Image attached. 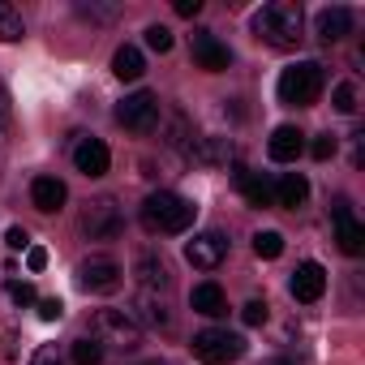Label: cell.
<instances>
[{
  "mask_svg": "<svg viewBox=\"0 0 365 365\" xmlns=\"http://www.w3.org/2000/svg\"><path fill=\"white\" fill-rule=\"evenodd\" d=\"M150 365H159V361H150Z\"/></svg>",
  "mask_w": 365,
  "mask_h": 365,
  "instance_id": "f35d334b",
  "label": "cell"
},
{
  "mask_svg": "<svg viewBox=\"0 0 365 365\" xmlns=\"http://www.w3.org/2000/svg\"><path fill=\"white\" fill-rule=\"evenodd\" d=\"M112 73H116L120 82H138V78L146 73V61H142V52H138L133 43L116 48V56H112Z\"/></svg>",
  "mask_w": 365,
  "mask_h": 365,
  "instance_id": "44dd1931",
  "label": "cell"
},
{
  "mask_svg": "<svg viewBox=\"0 0 365 365\" xmlns=\"http://www.w3.org/2000/svg\"><path fill=\"white\" fill-rule=\"evenodd\" d=\"M288 288H292V297L305 301V305L318 301V297L327 292V271H322V262H301V267L292 271V284H288Z\"/></svg>",
  "mask_w": 365,
  "mask_h": 365,
  "instance_id": "7c38bea8",
  "label": "cell"
},
{
  "mask_svg": "<svg viewBox=\"0 0 365 365\" xmlns=\"http://www.w3.org/2000/svg\"><path fill=\"white\" fill-rule=\"evenodd\" d=\"M146 48L150 52H172V31L168 26H146Z\"/></svg>",
  "mask_w": 365,
  "mask_h": 365,
  "instance_id": "f1b7e54d",
  "label": "cell"
},
{
  "mask_svg": "<svg viewBox=\"0 0 365 365\" xmlns=\"http://www.w3.org/2000/svg\"><path fill=\"white\" fill-rule=\"evenodd\" d=\"M335 146H339V142H335V133H318V138H314V146H309V155L322 163V159H331V155H335Z\"/></svg>",
  "mask_w": 365,
  "mask_h": 365,
  "instance_id": "f546056e",
  "label": "cell"
},
{
  "mask_svg": "<svg viewBox=\"0 0 365 365\" xmlns=\"http://www.w3.org/2000/svg\"><path fill=\"white\" fill-rule=\"evenodd\" d=\"M331 215H335V241H339V250H344V254H361V250H365V228L352 220V207L339 198V202L331 207Z\"/></svg>",
  "mask_w": 365,
  "mask_h": 365,
  "instance_id": "8fae6325",
  "label": "cell"
},
{
  "mask_svg": "<svg viewBox=\"0 0 365 365\" xmlns=\"http://www.w3.org/2000/svg\"><path fill=\"white\" fill-rule=\"evenodd\" d=\"M232 180H237V190L245 194V202L250 207H271L275 202V194H271V185H267V180L258 176V172H250V168H232Z\"/></svg>",
  "mask_w": 365,
  "mask_h": 365,
  "instance_id": "2e32d148",
  "label": "cell"
},
{
  "mask_svg": "<svg viewBox=\"0 0 365 365\" xmlns=\"http://www.w3.org/2000/svg\"><path fill=\"white\" fill-rule=\"evenodd\" d=\"M5 245H9V250H26V245H31L26 228H9V232H5Z\"/></svg>",
  "mask_w": 365,
  "mask_h": 365,
  "instance_id": "d590c367",
  "label": "cell"
},
{
  "mask_svg": "<svg viewBox=\"0 0 365 365\" xmlns=\"http://www.w3.org/2000/svg\"><path fill=\"white\" fill-rule=\"evenodd\" d=\"M322 86H327L322 65H318V61H297V65H288V69L279 73L275 95H279V103H288V108H309V103H318Z\"/></svg>",
  "mask_w": 365,
  "mask_h": 365,
  "instance_id": "3957f363",
  "label": "cell"
},
{
  "mask_svg": "<svg viewBox=\"0 0 365 365\" xmlns=\"http://www.w3.org/2000/svg\"><path fill=\"white\" fill-rule=\"evenodd\" d=\"M22 35H26L22 14H18L14 5H5V0H0V43H18Z\"/></svg>",
  "mask_w": 365,
  "mask_h": 365,
  "instance_id": "603a6c76",
  "label": "cell"
},
{
  "mask_svg": "<svg viewBox=\"0 0 365 365\" xmlns=\"http://www.w3.org/2000/svg\"><path fill=\"white\" fill-rule=\"evenodd\" d=\"M271 194H275L279 207L297 211V207H305V198H309V180H305L301 172H284V176H279V185H275Z\"/></svg>",
  "mask_w": 365,
  "mask_h": 365,
  "instance_id": "d6986e66",
  "label": "cell"
},
{
  "mask_svg": "<svg viewBox=\"0 0 365 365\" xmlns=\"http://www.w3.org/2000/svg\"><path fill=\"white\" fill-rule=\"evenodd\" d=\"M9 297H14L18 305H35V288H31V284H18V279H14V284H9Z\"/></svg>",
  "mask_w": 365,
  "mask_h": 365,
  "instance_id": "d6a6232c",
  "label": "cell"
},
{
  "mask_svg": "<svg viewBox=\"0 0 365 365\" xmlns=\"http://www.w3.org/2000/svg\"><path fill=\"white\" fill-rule=\"evenodd\" d=\"M301 150H305V133H301L297 125H279V129L271 133V142H267V155H271L275 163H297Z\"/></svg>",
  "mask_w": 365,
  "mask_h": 365,
  "instance_id": "4fadbf2b",
  "label": "cell"
},
{
  "mask_svg": "<svg viewBox=\"0 0 365 365\" xmlns=\"http://www.w3.org/2000/svg\"><path fill=\"white\" fill-rule=\"evenodd\" d=\"M138 309H142V318H146L150 327H168V322H172L168 305H163V301H159L155 292H142V297H138Z\"/></svg>",
  "mask_w": 365,
  "mask_h": 365,
  "instance_id": "d4e9b609",
  "label": "cell"
},
{
  "mask_svg": "<svg viewBox=\"0 0 365 365\" xmlns=\"http://www.w3.org/2000/svg\"><path fill=\"white\" fill-rule=\"evenodd\" d=\"M61 314H65V301H61V297H43V301H39V318H43V322H56Z\"/></svg>",
  "mask_w": 365,
  "mask_h": 365,
  "instance_id": "1f68e13d",
  "label": "cell"
},
{
  "mask_svg": "<svg viewBox=\"0 0 365 365\" xmlns=\"http://www.w3.org/2000/svg\"><path fill=\"white\" fill-rule=\"evenodd\" d=\"M5 112H9V91L0 86V116H5Z\"/></svg>",
  "mask_w": 365,
  "mask_h": 365,
  "instance_id": "74e56055",
  "label": "cell"
},
{
  "mask_svg": "<svg viewBox=\"0 0 365 365\" xmlns=\"http://www.w3.org/2000/svg\"><path fill=\"white\" fill-rule=\"evenodd\" d=\"M35 365H61V361H56V352H52V348H43V352L35 356Z\"/></svg>",
  "mask_w": 365,
  "mask_h": 365,
  "instance_id": "8d00e7d4",
  "label": "cell"
},
{
  "mask_svg": "<svg viewBox=\"0 0 365 365\" xmlns=\"http://www.w3.org/2000/svg\"><path fill=\"white\" fill-rule=\"evenodd\" d=\"M241 318H245L250 327H262V322L271 318V305H267V301H250V305L241 309Z\"/></svg>",
  "mask_w": 365,
  "mask_h": 365,
  "instance_id": "4dcf8cb0",
  "label": "cell"
},
{
  "mask_svg": "<svg viewBox=\"0 0 365 365\" xmlns=\"http://www.w3.org/2000/svg\"><path fill=\"white\" fill-rule=\"evenodd\" d=\"M133 275L142 279V288H146V292H155V288H168V284H172L168 262H163V258H155V254H142V258L133 262Z\"/></svg>",
  "mask_w": 365,
  "mask_h": 365,
  "instance_id": "ffe728a7",
  "label": "cell"
},
{
  "mask_svg": "<svg viewBox=\"0 0 365 365\" xmlns=\"http://www.w3.org/2000/svg\"><path fill=\"white\" fill-rule=\"evenodd\" d=\"M194 202H185L180 194H172V190H159V194H150L146 202H142V224H146V232H163V237H176V232H185L190 224H194Z\"/></svg>",
  "mask_w": 365,
  "mask_h": 365,
  "instance_id": "7a4b0ae2",
  "label": "cell"
},
{
  "mask_svg": "<svg viewBox=\"0 0 365 365\" xmlns=\"http://www.w3.org/2000/svg\"><path fill=\"white\" fill-rule=\"evenodd\" d=\"M172 9H176L180 18H198V14H202V0H172Z\"/></svg>",
  "mask_w": 365,
  "mask_h": 365,
  "instance_id": "e575fe53",
  "label": "cell"
},
{
  "mask_svg": "<svg viewBox=\"0 0 365 365\" xmlns=\"http://www.w3.org/2000/svg\"><path fill=\"white\" fill-rule=\"evenodd\" d=\"M120 228H125V215H120V207L112 198H95L86 207V215H82V232L91 241H116Z\"/></svg>",
  "mask_w": 365,
  "mask_h": 365,
  "instance_id": "52a82bcc",
  "label": "cell"
},
{
  "mask_svg": "<svg viewBox=\"0 0 365 365\" xmlns=\"http://www.w3.org/2000/svg\"><path fill=\"white\" fill-rule=\"evenodd\" d=\"M194 356L202 365H232V361L245 356V339L224 331V327H207V331L194 335Z\"/></svg>",
  "mask_w": 365,
  "mask_h": 365,
  "instance_id": "5b68a950",
  "label": "cell"
},
{
  "mask_svg": "<svg viewBox=\"0 0 365 365\" xmlns=\"http://www.w3.org/2000/svg\"><path fill=\"white\" fill-rule=\"evenodd\" d=\"M190 52H194L198 69H207V73H224V69L232 65V52H228L211 31H194V35H190Z\"/></svg>",
  "mask_w": 365,
  "mask_h": 365,
  "instance_id": "9c48e42d",
  "label": "cell"
},
{
  "mask_svg": "<svg viewBox=\"0 0 365 365\" xmlns=\"http://www.w3.org/2000/svg\"><path fill=\"white\" fill-rule=\"evenodd\" d=\"M301 26H305V18H301V5H292V0H271V5H262L254 14V35L279 52H292L305 39Z\"/></svg>",
  "mask_w": 365,
  "mask_h": 365,
  "instance_id": "6da1fadb",
  "label": "cell"
},
{
  "mask_svg": "<svg viewBox=\"0 0 365 365\" xmlns=\"http://www.w3.org/2000/svg\"><path fill=\"white\" fill-rule=\"evenodd\" d=\"M73 163H78L82 176H103L108 163H112V150H108L99 138H82V142L73 146Z\"/></svg>",
  "mask_w": 365,
  "mask_h": 365,
  "instance_id": "5bb4252c",
  "label": "cell"
},
{
  "mask_svg": "<svg viewBox=\"0 0 365 365\" xmlns=\"http://www.w3.org/2000/svg\"><path fill=\"white\" fill-rule=\"evenodd\" d=\"M190 305H194V314H207V318H224V314H228V297H224V288L211 284V279L190 292Z\"/></svg>",
  "mask_w": 365,
  "mask_h": 365,
  "instance_id": "ac0fdd59",
  "label": "cell"
},
{
  "mask_svg": "<svg viewBox=\"0 0 365 365\" xmlns=\"http://www.w3.org/2000/svg\"><path fill=\"white\" fill-rule=\"evenodd\" d=\"M228 258V237L224 232H198L194 241H185V262L198 271H215Z\"/></svg>",
  "mask_w": 365,
  "mask_h": 365,
  "instance_id": "ba28073f",
  "label": "cell"
},
{
  "mask_svg": "<svg viewBox=\"0 0 365 365\" xmlns=\"http://www.w3.org/2000/svg\"><path fill=\"white\" fill-rule=\"evenodd\" d=\"M99 361H103V348H99L91 335L73 339V365H99Z\"/></svg>",
  "mask_w": 365,
  "mask_h": 365,
  "instance_id": "4316f807",
  "label": "cell"
},
{
  "mask_svg": "<svg viewBox=\"0 0 365 365\" xmlns=\"http://www.w3.org/2000/svg\"><path fill=\"white\" fill-rule=\"evenodd\" d=\"M318 39L322 43H339L348 31H352V9H344V5H331V9H322L318 14Z\"/></svg>",
  "mask_w": 365,
  "mask_h": 365,
  "instance_id": "e0dca14e",
  "label": "cell"
},
{
  "mask_svg": "<svg viewBox=\"0 0 365 365\" xmlns=\"http://www.w3.org/2000/svg\"><path fill=\"white\" fill-rule=\"evenodd\" d=\"M331 103H335V112L352 116V112H356V82H339L335 95H331Z\"/></svg>",
  "mask_w": 365,
  "mask_h": 365,
  "instance_id": "83f0119b",
  "label": "cell"
},
{
  "mask_svg": "<svg viewBox=\"0 0 365 365\" xmlns=\"http://www.w3.org/2000/svg\"><path fill=\"white\" fill-rule=\"evenodd\" d=\"M254 254H258V258H267V262H271V258H279V254H284V237H279V232H271V228H267V232H258V237H254Z\"/></svg>",
  "mask_w": 365,
  "mask_h": 365,
  "instance_id": "484cf974",
  "label": "cell"
},
{
  "mask_svg": "<svg viewBox=\"0 0 365 365\" xmlns=\"http://www.w3.org/2000/svg\"><path fill=\"white\" fill-rule=\"evenodd\" d=\"M26 267H31V271H43V267H48V250H43V245H31V250H26Z\"/></svg>",
  "mask_w": 365,
  "mask_h": 365,
  "instance_id": "836d02e7",
  "label": "cell"
},
{
  "mask_svg": "<svg viewBox=\"0 0 365 365\" xmlns=\"http://www.w3.org/2000/svg\"><path fill=\"white\" fill-rule=\"evenodd\" d=\"M172 150H180V155H194V129H190V120L180 116V112H172V120H168V138H163Z\"/></svg>",
  "mask_w": 365,
  "mask_h": 365,
  "instance_id": "7402d4cb",
  "label": "cell"
},
{
  "mask_svg": "<svg viewBox=\"0 0 365 365\" xmlns=\"http://www.w3.org/2000/svg\"><path fill=\"white\" fill-rule=\"evenodd\" d=\"M91 339L99 348H116V352H133L142 348V322L129 309H99L91 318Z\"/></svg>",
  "mask_w": 365,
  "mask_h": 365,
  "instance_id": "277c9868",
  "label": "cell"
},
{
  "mask_svg": "<svg viewBox=\"0 0 365 365\" xmlns=\"http://www.w3.org/2000/svg\"><path fill=\"white\" fill-rule=\"evenodd\" d=\"M194 159L198 163H224L228 159V138H198L194 142Z\"/></svg>",
  "mask_w": 365,
  "mask_h": 365,
  "instance_id": "cb8c5ba5",
  "label": "cell"
},
{
  "mask_svg": "<svg viewBox=\"0 0 365 365\" xmlns=\"http://www.w3.org/2000/svg\"><path fill=\"white\" fill-rule=\"evenodd\" d=\"M65 198H69L65 180H56V176H35V185H31V202H35V211L56 215V211L65 207Z\"/></svg>",
  "mask_w": 365,
  "mask_h": 365,
  "instance_id": "9a60e30c",
  "label": "cell"
},
{
  "mask_svg": "<svg viewBox=\"0 0 365 365\" xmlns=\"http://www.w3.org/2000/svg\"><path fill=\"white\" fill-rule=\"evenodd\" d=\"M78 284L86 292H116L120 288V267L112 258H86L78 267Z\"/></svg>",
  "mask_w": 365,
  "mask_h": 365,
  "instance_id": "30bf717a",
  "label": "cell"
},
{
  "mask_svg": "<svg viewBox=\"0 0 365 365\" xmlns=\"http://www.w3.org/2000/svg\"><path fill=\"white\" fill-rule=\"evenodd\" d=\"M159 116H163V108H159V95H150V91H133L116 103V120L129 133H155Z\"/></svg>",
  "mask_w": 365,
  "mask_h": 365,
  "instance_id": "8992f818",
  "label": "cell"
}]
</instances>
